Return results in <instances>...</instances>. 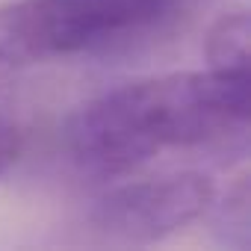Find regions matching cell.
<instances>
[{
    "mask_svg": "<svg viewBox=\"0 0 251 251\" xmlns=\"http://www.w3.org/2000/svg\"><path fill=\"white\" fill-rule=\"evenodd\" d=\"M175 18L177 0H9L0 6V68L124 53Z\"/></svg>",
    "mask_w": 251,
    "mask_h": 251,
    "instance_id": "obj_2",
    "label": "cell"
},
{
    "mask_svg": "<svg viewBox=\"0 0 251 251\" xmlns=\"http://www.w3.org/2000/svg\"><path fill=\"white\" fill-rule=\"evenodd\" d=\"M213 210V230L222 245L245 248L248 245V177L239 175L222 201H210Z\"/></svg>",
    "mask_w": 251,
    "mask_h": 251,
    "instance_id": "obj_5",
    "label": "cell"
},
{
    "mask_svg": "<svg viewBox=\"0 0 251 251\" xmlns=\"http://www.w3.org/2000/svg\"><path fill=\"white\" fill-rule=\"evenodd\" d=\"M21 154V136H18V127L12 124V118H6L0 112V177H3L15 160Z\"/></svg>",
    "mask_w": 251,
    "mask_h": 251,
    "instance_id": "obj_6",
    "label": "cell"
},
{
    "mask_svg": "<svg viewBox=\"0 0 251 251\" xmlns=\"http://www.w3.org/2000/svg\"><path fill=\"white\" fill-rule=\"evenodd\" d=\"M207 68L216 71H248V12L230 9L219 15L207 36Z\"/></svg>",
    "mask_w": 251,
    "mask_h": 251,
    "instance_id": "obj_4",
    "label": "cell"
},
{
    "mask_svg": "<svg viewBox=\"0 0 251 251\" xmlns=\"http://www.w3.org/2000/svg\"><path fill=\"white\" fill-rule=\"evenodd\" d=\"M216 198L201 172H175L115 183L92 201L89 222L115 242H157L198 222Z\"/></svg>",
    "mask_w": 251,
    "mask_h": 251,
    "instance_id": "obj_3",
    "label": "cell"
},
{
    "mask_svg": "<svg viewBox=\"0 0 251 251\" xmlns=\"http://www.w3.org/2000/svg\"><path fill=\"white\" fill-rule=\"evenodd\" d=\"M248 109V71H175L83 103L65 124V148L98 177L130 175L169 151H245Z\"/></svg>",
    "mask_w": 251,
    "mask_h": 251,
    "instance_id": "obj_1",
    "label": "cell"
}]
</instances>
